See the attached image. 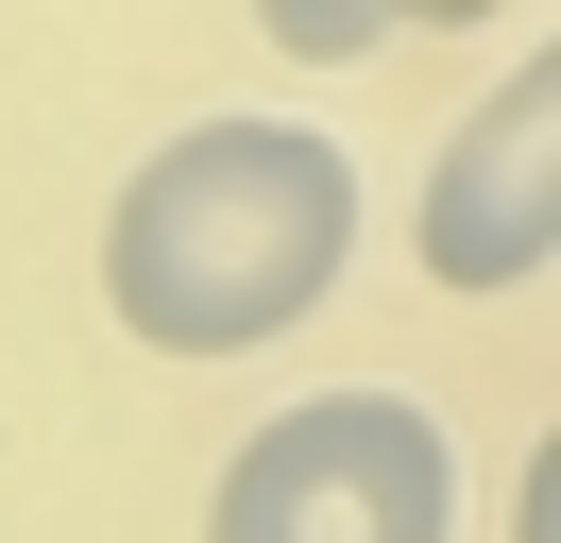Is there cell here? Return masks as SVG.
<instances>
[{"mask_svg": "<svg viewBox=\"0 0 561 543\" xmlns=\"http://www.w3.org/2000/svg\"><path fill=\"white\" fill-rule=\"evenodd\" d=\"M255 34H273V51H307V68H357V51H391L409 18H375V0H273Z\"/></svg>", "mask_w": 561, "mask_h": 543, "instance_id": "4", "label": "cell"}, {"mask_svg": "<svg viewBox=\"0 0 561 543\" xmlns=\"http://www.w3.org/2000/svg\"><path fill=\"white\" fill-rule=\"evenodd\" d=\"M357 272V153L307 119H187L103 204V323L137 357H255Z\"/></svg>", "mask_w": 561, "mask_h": 543, "instance_id": "1", "label": "cell"}, {"mask_svg": "<svg viewBox=\"0 0 561 543\" xmlns=\"http://www.w3.org/2000/svg\"><path fill=\"white\" fill-rule=\"evenodd\" d=\"M205 543H459V441L425 391H289L221 459Z\"/></svg>", "mask_w": 561, "mask_h": 543, "instance_id": "2", "label": "cell"}, {"mask_svg": "<svg viewBox=\"0 0 561 543\" xmlns=\"http://www.w3.org/2000/svg\"><path fill=\"white\" fill-rule=\"evenodd\" d=\"M409 255L443 272L459 305L545 289V255H561V51H511V68H493V102L425 153Z\"/></svg>", "mask_w": 561, "mask_h": 543, "instance_id": "3", "label": "cell"}]
</instances>
